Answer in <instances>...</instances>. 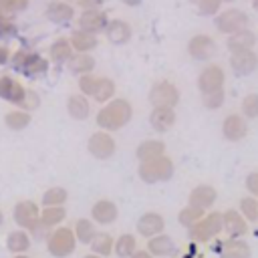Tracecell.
I'll list each match as a JSON object with an SVG mask.
<instances>
[{"instance_id":"obj_25","label":"cell","mask_w":258,"mask_h":258,"mask_svg":"<svg viewBox=\"0 0 258 258\" xmlns=\"http://www.w3.org/2000/svg\"><path fill=\"white\" fill-rule=\"evenodd\" d=\"M165 153V143L161 139H145L137 145L135 149V157L137 161H145V159H151V157H159Z\"/></svg>"},{"instance_id":"obj_47","label":"cell","mask_w":258,"mask_h":258,"mask_svg":"<svg viewBox=\"0 0 258 258\" xmlns=\"http://www.w3.org/2000/svg\"><path fill=\"white\" fill-rule=\"evenodd\" d=\"M50 232H52L50 228H46L44 224H40V222H38V224L30 230V236H32V238H42V240L46 242V238H48V234H50Z\"/></svg>"},{"instance_id":"obj_26","label":"cell","mask_w":258,"mask_h":258,"mask_svg":"<svg viewBox=\"0 0 258 258\" xmlns=\"http://www.w3.org/2000/svg\"><path fill=\"white\" fill-rule=\"evenodd\" d=\"M107 32V38L113 42V44H123L131 38V26L123 20H111L105 28Z\"/></svg>"},{"instance_id":"obj_18","label":"cell","mask_w":258,"mask_h":258,"mask_svg":"<svg viewBox=\"0 0 258 258\" xmlns=\"http://www.w3.org/2000/svg\"><path fill=\"white\" fill-rule=\"evenodd\" d=\"M175 109L173 107H151L149 113V125L157 133H165L175 125Z\"/></svg>"},{"instance_id":"obj_50","label":"cell","mask_w":258,"mask_h":258,"mask_svg":"<svg viewBox=\"0 0 258 258\" xmlns=\"http://www.w3.org/2000/svg\"><path fill=\"white\" fill-rule=\"evenodd\" d=\"M103 0H79V4L85 8V10H95Z\"/></svg>"},{"instance_id":"obj_36","label":"cell","mask_w":258,"mask_h":258,"mask_svg":"<svg viewBox=\"0 0 258 258\" xmlns=\"http://www.w3.org/2000/svg\"><path fill=\"white\" fill-rule=\"evenodd\" d=\"M93 99L101 105L109 103L111 99H115V83L107 77H99V83H97V89H95V95Z\"/></svg>"},{"instance_id":"obj_17","label":"cell","mask_w":258,"mask_h":258,"mask_svg":"<svg viewBox=\"0 0 258 258\" xmlns=\"http://www.w3.org/2000/svg\"><path fill=\"white\" fill-rule=\"evenodd\" d=\"M24 95H26V89L20 81H16L14 77H8V75L0 77V99L2 101H8L18 107L22 103Z\"/></svg>"},{"instance_id":"obj_14","label":"cell","mask_w":258,"mask_h":258,"mask_svg":"<svg viewBox=\"0 0 258 258\" xmlns=\"http://www.w3.org/2000/svg\"><path fill=\"white\" fill-rule=\"evenodd\" d=\"M187 52L196 60H210L216 54V42L208 34H198L187 42Z\"/></svg>"},{"instance_id":"obj_6","label":"cell","mask_w":258,"mask_h":258,"mask_svg":"<svg viewBox=\"0 0 258 258\" xmlns=\"http://www.w3.org/2000/svg\"><path fill=\"white\" fill-rule=\"evenodd\" d=\"M149 103L151 107H173L179 103V89L171 81H157L149 89Z\"/></svg>"},{"instance_id":"obj_22","label":"cell","mask_w":258,"mask_h":258,"mask_svg":"<svg viewBox=\"0 0 258 258\" xmlns=\"http://www.w3.org/2000/svg\"><path fill=\"white\" fill-rule=\"evenodd\" d=\"M79 24H81V28L83 30H87V32H99V30H105L107 28V16H105V12H101V10H85L83 14H81V18H79Z\"/></svg>"},{"instance_id":"obj_59","label":"cell","mask_w":258,"mask_h":258,"mask_svg":"<svg viewBox=\"0 0 258 258\" xmlns=\"http://www.w3.org/2000/svg\"><path fill=\"white\" fill-rule=\"evenodd\" d=\"M256 236H258V228H256Z\"/></svg>"},{"instance_id":"obj_38","label":"cell","mask_w":258,"mask_h":258,"mask_svg":"<svg viewBox=\"0 0 258 258\" xmlns=\"http://www.w3.org/2000/svg\"><path fill=\"white\" fill-rule=\"evenodd\" d=\"M46 16L54 22H64L73 18V8L67 2H50L46 8Z\"/></svg>"},{"instance_id":"obj_24","label":"cell","mask_w":258,"mask_h":258,"mask_svg":"<svg viewBox=\"0 0 258 258\" xmlns=\"http://www.w3.org/2000/svg\"><path fill=\"white\" fill-rule=\"evenodd\" d=\"M147 250L155 258H167L175 252V244L167 234H157L153 238H147Z\"/></svg>"},{"instance_id":"obj_55","label":"cell","mask_w":258,"mask_h":258,"mask_svg":"<svg viewBox=\"0 0 258 258\" xmlns=\"http://www.w3.org/2000/svg\"><path fill=\"white\" fill-rule=\"evenodd\" d=\"M14 258H28L26 254H14Z\"/></svg>"},{"instance_id":"obj_48","label":"cell","mask_w":258,"mask_h":258,"mask_svg":"<svg viewBox=\"0 0 258 258\" xmlns=\"http://www.w3.org/2000/svg\"><path fill=\"white\" fill-rule=\"evenodd\" d=\"M8 34H14V26H12V22L8 20V16H4V14L0 12V38H2V36H8Z\"/></svg>"},{"instance_id":"obj_20","label":"cell","mask_w":258,"mask_h":258,"mask_svg":"<svg viewBox=\"0 0 258 258\" xmlns=\"http://www.w3.org/2000/svg\"><path fill=\"white\" fill-rule=\"evenodd\" d=\"M220 256L222 258H252V248L242 238H228L224 240Z\"/></svg>"},{"instance_id":"obj_5","label":"cell","mask_w":258,"mask_h":258,"mask_svg":"<svg viewBox=\"0 0 258 258\" xmlns=\"http://www.w3.org/2000/svg\"><path fill=\"white\" fill-rule=\"evenodd\" d=\"M12 67L16 71H20L24 77H30V79H36V77H42L46 75L48 71V60L42 58L40 54L36 52H28V50H18L12 54L10 58Z\"/></svg>"},{"instance_id":"obj_33","label":"cell","mask_w":258,"mask_h":258,"mask_svg":"<svg viewBox=\"0 0 258 258\" xmlns=\"http://www.w3.org/2000/svg\"><path fill=\"white\" fill-rule=\"evenodd\" d=\"M71 44L77 52H89L97 46V36L93 32H87V30H75L73 36H71Z\"/></svg>"},{"instance_id":"obj_53","label":"cell","mask_w":258,"mask_h":258,"mask_svg":"<svg viewBox=\"0 0 258 258\" xmlns=\"http://www.w3.org/2000/svg\"><path fill=\"white\" fill-rule=\"evenodd\" d=\"M123 2H125V4H129V6H135V4H139L141 0H123Z\"/></svg>"},{"instance_id":"obj_8","label":"cell","mask_w":258,"mask_h":258,"mask_svg":"<svg viewBox=\"0 0 258 258\" xmlns=\"http://www.w3.org/2000/svg\"><path fill=\"white\" fill-rule=\"evenodd\" d=\"M12 218H14V222H16L18 228L30 232L40 222V210H38L36 202H32V200H20L14 206V210H12Z\"/></svg>"},{"instance_id":"obj_40","label":"cell","mask_w":258,"mask_h":258,"mask_svg":"<svg viewBox=\"0 0 258 258\" xmlns=\"http://www.w3.org/2000/svg\"><path fill=\"white\" fill-rule=\"evenodd\" d=\"M238 210L248 222H256L258 220V198H254V196L242 198L238 204Z\"/></svg>"},{"instance_id":"obj_42","label":"cell","mask_w":258,"mask_h":258,"mask_svg":"<svg viewBox=\"0 0 258 258\" xmlns=\"http://www.w3.org/2000/svg\"><path fill=\"white\" fill-rule=\"evenodd\" d=\"M79 93H83L85 97H93L95 95V89H97V83H99V77L89 73V75H81L79 77Z\"/></svg>"},{"instance_id":"obj_29","label":"cell","mask_w":258,"mask_h":258,"mask_svg":"<svg viewBox=\"0 0 258 258\" xmlns=\"http://www.w3.org/2000/svg\"><path fill=\"white\" fill-rule=\"evenodd\" d=\"M30 121H32V115L28 111H24V109H14V111H8L4 115V125L8 129H12V131L26 129L30 125Z\"/></svg>"},{"instance_id":"obj_57","label":"cell","mask_w":258,"mask_h":258,"mask_svg":"<svg viewBox=\"0 0 258 258\" xmlns=\"http://www.w3.org/2000/svg\"><path fill=\"white\" fill-rule=\"evenodd\" d=\"M254 8H256V10H258V0H254Z\"/></svg>"},{"instance_id":"obj_28","label":"cell","mask_w":258,"mask_h":258,"mask_svg":"<svg viewBox=\"0 0 258 258\" xmlns=\"http://www.w3.org/2000/svg\"><path fill=\"white\" fill-rule=\"evenodd\" d=\"M254 42H256V36H254V32H250L248 28H244V30L234 32V34L228 36V48H230L232 52L248 50V48L254 46Z\"/></svg>"},{"instance_id":"obj_58","label":"cell","mask_w":258,"mask_h":258,"mask_svg":"<svg viewBox=\"0 0 258 258\" xmlns=\"http://www.w3.org/2000/svg\"><path fill=\"white\" fill-rule=\"evenodd\" d=\"M191 2H200V0H191Z\"/></svg>"},{"instance_id":"obj_44","label":"cell","mask_w":258,"mask_h":258,"mask_svg":"<svg viewBox=\"0 0 258 258\" xmlns=\"http://www.w3.org/2000/svg\"><path fill=\"white\" fill-rule=\"evenodd\" d=\"M38 107H40V97H38V93L32 91V89H26V95H24L22 103L18 105V109H24V111L32 113V111L38 109Z\"/></svg>"},{"instance_id":"obj_12","label":"cell","mask_w":258,"mask_h":258,"mask_svg":"<svg viewBox=\"0 0 258 258\" xmlns=\"http://www.w3.org/2000/svg\"><path fill=\"white\" fill-rule=\"evenodd\" d=\"M216 26L220 32L234 34V32H240L248 26V16L242 10H226L216 18Z\"/></svg>"},{"instance_id":"obj_37","label":"cell","mask_w":258,"mask_h":258,"mask_svg":"<svg viewBox=\"0 0 258 258\" xmlns=\"http://www.w3.org/2000/svg\"><path fill=\"white\" fill-rule=\"evenodd\" d=\"M137 250V238L133 234H121L117 240H115V254L119 258H129L133 252Z\"/></svg>"},{"instance_id":"obj_3","label":"cell","mask_w":258,"mask_h":258,"mask_svg":"<svg viewBox=\"0 0 258 258\" xmlns=\"http://www.w3.org/2000/svg\"><path fill=\"white\" fill-rule=\"evenodd\" d=\"M77 236L73 232V228H52V232L46 238V250L50 256L54 258H67L75 252L77 248Z\"/></svg>"},{"instance_id":"obj_15","label":"cell","mask_w":258,"mask_h":258,"mask_svg":"<svg viewBox=\"0 0 258 258\" xmlns=\"http://www.w3.org/2000/svg\"><path fill=\"white\" fill-rule=\"evenodd\" d=\"M222 222H224V232L228 234V238H242L248 234V220L240 214V210L222 212Z\"/></svg>"},{"instance_id":"obj_45","label":"cell","mask_w":258,"mask_h":258,"mask_svg":"<svg viewBox=\"0 0 258 258\" xmlns=\"http://www.w3.org/2000/svg\"><path fill=\"white\" fill-rule=\"evenodd\" d=\"M244 185H246V189H248L250 196L258 198V171H250L246 175V179H244Z\"/></svg>"},{"instance_id":"obj_19","label":"cell","mask_w":258,"mask_h":258,"mask_svg":"<svg viewBox=\"0 0 258 258\" xmlns=\"http://www.w3.org/2000/svg\"><path fill=\"white\" fill-rule=\"evenodd\" d=\"M216 198H218V191H216L214 185H210V183H200V185H196V187L189 191L187 204H189V206H196V208H202V210H210V208L216 204Z\"/></svg>"},{"instance_id":"obj_32","label":"cell","mask_w":258,"mask_h":258,"mask_svg":"<svg viewBox=\"0 0 258 258\" xmlns=\"http://www.w3.org/2000/svg\"><path fill=\"white\" fill-rule=\"evenodd\" d=\"M89 246H91V250H93L95 254L107 258V256L113 254V250H115V238H113L111 234H107V232H97L95 238H93V242H91Z\"/></svg>"},{"instance_id":"obj_10","label":"cell","mask_w":258,"mask_h":258,"mask_svg":"<svg viewBox=\"0 0 258 258\" xmlns=\"http://www.w3.org/2000/svg\"><path fill=\"white\" fill-rule=\"evenodd\" d=\"M222 135L224 139L236 143L248 135V119L242 113H230L222 121Z\"/></svg>"},{"instance_id":"obj_21","label":"cell","mask_w":258,"mask_h":258,"mask_svg":"<svg viewBox=\"0 0 258 258\" xmlns=\"http://www.w3.org/2000/svg\"><path fill=\"white\" fill-rule=\"evenodd\" d=\"M30 244H32V236H30L28 230L18 228V230H14L6 236V248L12 254H26Z\"/></svg>"},{"instance_id":"obj_30","label":"cell","mask_w":258,"mask_h":258,"mask_svg":"<svg viewBox=\"0 0 258 258\" xmlns=\"http://www.w3.org/2000/svg\"><path fill=\"white\" fill-rule=\"evenodd\" d=\"M67 218V210L64 206H44L40 210V224H44L46 228H56L58 224H62V220Z\"/></svg>"},{"instance_id":"obj_46","label":"cell","mask_w":258,"mask_h":258,"mask_svg":"<svg viewBox=\"0 0 258 258\" xmlns=\"http://www.w3.org/2000/svg\"><path fill=\"white\" fill-rule=\"evenodd\" d=\"M198 4H200V10H202L204 14H214V12H218L220 0H200Z\"/></svg>"},{"instance_id":"obj_35","label":"cell","mask_w":258,"mask_h":258,"mask_svg":"<svg viewBox=\"0 0 258 258\" xmlns=\"http://www.w3.org/2000/svg\"><path fill=\"white\" fill-rule=\"evenodd\" d=\"M206 216V210H202V208H196V206H185V208H181L179 210V214H177V222L183 226V228H191V226H196L202 218Z\"/></svg>"},{"instance_id":"obj_49","label":"cell","mask_w":258,"mask_h":258,"mask_svg":"<svg viewBox=\"0 0 258 258\" xmlns=\"http://www.w3.org/2000/svg\"><path fill=\"white\" fill-rule=\"evenodd\" d=\"M0 6L4 10H22L26 6V0H0Z\"/></svg>"},{"instance_id":"obj_7","label":"cell","mask_w":258,"mask_h":258,"mask_svg":"<svg viewBox=\"0 0 258 258\" xmlns=\"http://www.w3.org/2000/svg\"><path fill=\"white\" fill-rule=\"evenodd\" d=\"M87 149H89V153H91L95 159L105 161V159H109V157L115 155L117 145H115L113 135H111L109 131H103V129H101V131H95V133L89 137Z\"/></svg>"},{"instance_id":"obj_52","label":"cell","mask_w":258,"mask_h":258,"mask_svg":"<svg viewBox=\"0 0 258 258\" xmlns=\"http://www.w3.org/2000/svg\"><path fill=\"white\" fill-rule=\"evenodd\" d=\"M10 58H12V56H10V50H8L6 46H0V64H6Z\"/></svg>"},{"instance_id":"obj_13","label":"cell","mask_w":258,"mask_h":258,"mask_svg":"<svg viewBox=\"0 0 258 258\" xmlns=\"http://www.w3.org/2000/svg\"><path fill=\"white\" fill-rule=\"evenodd\" d=\"M165 230V220L159 212H145L137 220V234L143 238H153L157 234H163Z\"/></svg>"},{"instance_id":"obj_23","label":"cell","mask_w":258,"mask_h":258,"mask_svg":"<svg viewBox=\"0 0 258 258\" xmlns=\"http://www.w3.org/2000/svg\"><path fill=\"white\" fill-rule=\"evenodd\" d=\"M67 113H69L73 119H77V121L87 119V117L91 115V103H89V99H87L83 93L71 95V97L67 99Z\"/></svg>"},{"instance_id":"obj_43","label":"cell","mask_w":258,"mask_h":258,"mask_svg":"<svg viewBox=\"0 0 258 258\" xmlns=\"http://www.w3.org/2000/svg\"><path fill=\"white\" fill-rule=\"evenodd\" d=\"M226 101V91L220 89V91H214V93H208V95H202V103L206 109H220Z\"/></svg>"},{"instance_id":"obj_54","label":"cell","mask_w":258,"mask_h":258,"mask_svg":"<svg viewBox=\"0 0 258 258\" xmlns=\"http://www.w3.org/2000/svg\"><path fill=\"white\" fill-rule=\"evenodd\" d=\"M83 258H103V256H99V254H95V252H91V254H87V256H83Z\"/></svg>"},{"instance_id":"obj_31","label":"cell","mask_w":258,"mask_h":258,"mask_svg":"<svg viewBox=\"0 0 258 258\" xmlns=\"http://www.w3.org/2000/svg\"><path fill=\"white\" fill-rule=\"evenodd\" d=\"M73 232H75V236H77V240L81 242V244H91L93 242V238H95V234H97V226H95V222L93 220H89V218H79L77 222H75V226H73Z\"/></svg>"},{"instance_id":"obj_51","label":"cell","mask_w":258,"mask_h":258,"mask_svg":"<svg viewBox=\"0 0 258 258\" xmlns=\"http://www.w3.org/2000/svg\"><path fill=\"white\" fill-rule=\"evenodd\" d=\"M129 258H155V256H153V254H151L147 248H145V250H139V248H137V250H135V252H133Z\"/></svg>"},{"instance_id":"obj_39","label":"cell","mask_w":258,"mask_h":258,"mask_svg":"<svg viewBox=\"0 0 258 258\" xmlns=\"http://www.w3.org/2000/svg\"><path fill=\"white\" fill-rule=\"evenodd\" d=\"M69 191L60 185H52L42 194V206H64Z\"/></svg>"},{"instance_id":"obj_41","label":"cell","mask_w":258,"mask_h":258,"mask_svg":"<svg viewBox=\"0 0 258 258\" xmlns=\"http://www.w3.org/2000/svg\"><path fill=\"white\" fill-rule=\"evenodd\" d=\"M240 109L246 119H258V93H248L242 99Z\"/></svg>"},{"instance_id":"obj_56","label":"cell","mask_w":258,"mask_h":258,"mask_svg":"<svg viewBox=\"0 0 258 258\" xmlns=\"http://www.w3.org/2000/svg\"><path fill=\"white\" fill-rule=\"evenodd\" d=\"M4 224V214H2V210H0V226Z\"/></svg>"},{"instance_id":"obj_16","label":"cell","mask_w":258,"mask_h":258,"mask_svg":"<svg viewBox=\"0 0 258 258\" xmlns=\"http://www.w3.org/2000/svg\"><path fill=\"white\" fill-rule=\"evenodd\" d=\"M119 216V210H117V204L103 198V200H97L91 208V220L99 226H107V224H113Z\"/></svg>"},{"instance_id":"obj_27","label":"cell","mask_w":258,"mask_h":258,"mask_svg":"<svg viewBox=\"0 0 258 258\" xmlns=\"http://www.w3.org/2000/svg\"><path fill=\"white\" fill-rule=\"evenodd\" d=\"M67 64H69L71 73H75V75L81 77V75L93 73V69H95V58H93L89 52H75Z\"/></svg>"},{"instance_id":"obj_2","label":"cell","mask_w":258,"mask_h":258,"mask_svg":"<svg viewBox=\"0 0 258 258\" xmlns=\"http://www.w3.org/2000/svg\"><path fill=\"white\" fill-rule=\"evenodd\" d=\"M173 171H175L173 159L169 155H165V153L159 155V157H151V159L139 161V167H137V173H139L143 183L167 181V179H171Z\"/></svg>"},{"instance_id":"obj_11","label":"cell","mask_w":258,"mask_h":258,"mask_svg":"<svg viewBox=\"0 0 258 258\" xmlns=\"http://www.w3.org/2000/svg\"><path fill=\"white\" fill-rule=\"evenodd\" d=\"M230 67H232L234 75H238V77L252 75V73L258 69V54H256L252 48L232 52V56H230Z\"/></svg>"},{"instance_id":"obj_34","label":"cell","mask_w":258,"mask_h":258,"mask_svg":"<svg viewBox=\"0 0 258 258\" xmlns=\"http://www.w3.org/2000/svg\"><path fill=\"white\" fill-rule=\"evenodd\" d=\"M73 44H71V40H67V38H58L56 42H52V46H50V60L52 62H69L71 60V56H73Z\"/></svg>"},{"instance_id":"obj_1","label":"cell","mask_w":258,"mask_h":258,"mask_svg":"<svg viewBox=\"0 0 258 258\" xmlns=\"http://www.w3.org/2000/svg\"><path fill=\"white\" fill-rule=\"evenodd\" d=\"M131 117H133L131 103L127 99H123V97H115V99H111L109 103H105L97 111L95 123H97L99 129L111 133V131H117V129L125 127L131 121Z\"/></svg>"},{"instance_id":"obj_4","label":"cell","mask_w":258,"mask_h":258,"mask_svg":"<svg viewBox=\"0 0 258 258\" xmlns=\"http://www.w3.org/2000/svg\"><path fill=\"white\" fill-rule=\"evenodd\" d=\"M224 232V222H222V214L218 212H210L206 214L196 226L189 228V238L196 244H206L212 242L214 238H218Z\"/></svg>"},{"instance_id":"obj_9","label":"cell","mask_w":258,"mask_h":258,"mask_svg":"<svg viewBox=\"0 0 258 258\" xmlns=\"http://www.w3.org/2000/svg\"><path fill=\"white\" fill-rule=\"evenodd\" d=\"M224 83H226V73L220 64H208L198 75V89L202 95L224 89Z\"/></svg>"}]
</instances>
